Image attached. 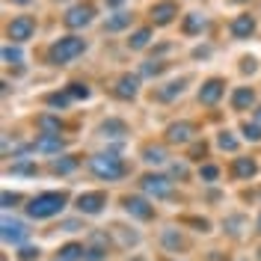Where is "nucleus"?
Here are the masks:
<instances>
[{"label": "nucleus", "instance_id": "f257e3e1", "mask_svg": "<svg viewBox=\"0 0 261 261\" xmlns=\"http://www.w3.org/2000/svg\"><path fill=\"white\" fill-rule=\"evenodd\" d=\"M65 202H68L65 193H39L30 199L27 214H30L33 220H48V217H57V214L63 211Z\"/></svg>", "mask_w": 261, "mask_h": 261}, {"label": "nucleus", "instance_id": "f03ea898", "mask_svg": "<svg viewBox=\"0 0 261 261\" xmlns=\"http://www.w3.org/2000/svg\"><path fill=\"white\" fill-rule=\"evenodd\" d=\"M83 50H86V42L83 39H77V36H63L60 42H54L50 45V63L54 65H65V63H71L74 57H81Z\"/></svg>", "mask_w": 261, "mask_h": 261}, {"label": "nucleus", "instance_id": "7ed1b4c3", "mask_svg": "<svg viewBox=\"0 0 261 261\" xmlns=\"http://www.w3.org/2000/svg\"><path fill=\"white\" fill-rule=\"evenodd\" d=\"M89 169L104 181H116V178L125 175V163L119 161L116 154H95V158L89 161Z\"/></svg>", "mask_w": 261, "mask_h": 261}, {"label": "nucleus", "instance_id": "20e7f679", "mask_svg": "<svg viewBox=\"0 0 261 261\" xmlns=\"http://www.w3.org/2000/svg\"><path fill=\"white\" fill-rule=\"evenodd\" d=\"M92 18H95V6L92 3H74V6H68V12L63 15V24L71 27V30H77V27L92 24Z\"/></svg>", "mask_w": 261, "mask_h": 261}, {"label": "nucleus", "instance_id": "39448f33", "mask_svg": "<svg viewBox=\"0 0 261 261\" xmlns=\"http://www.w3.org/2000/svg\"><path fill=\"white\" fill-rule=\"evenodd\" d=\"M33 33H36V18L33 15H18L9 21V27H6V36L12 39V42H27Z\"/></svg>", "mask_w": 261, "mask_h": 261}, {"label": "nucleus", "instance_id": "423d86ee", "mask_svg": "<svg viewBox=\"0 0 261 261\" xmlns=\"http://www.w3.org/2000/svg\"><path fill=\"white\" fill-rule=\"evenodd\" d=\"M107 205V193L92 190V193H81L77 196V211L81 214H101Z\"/></svg>", "mask_w": 261, "mask_h": 261}, {"label": "nucleus", "instance_id": "0eeeda50", "mask_svg": "<svg viewBox=\"0 0 261 261\" xmlns=\"http://www.w3.org/2000/svg\"><path fill=\"white\" fill-rule=\"evenodd\" d=\"M148 15H151V21H154L158 27H163V24H169L172 18L178 15V3H175V0H161V3L151 6Z\"/></svg>", "mask_w": 261, "mask_h": 261}, {"label": "nucleus", "instance_id": "6e6552de", "mask_svg": "<svg viewBox=\"0 0 261 261\" xmlns=\"http://www.w3.org/2000/svg\"><path fill=\"white\" fill-rule=\"evenodd\" d=\"M143 190L154 199H163V196L172 193V181L163 178V175H143Z\"/></svg>", "mask_w": 261, "mask_h": 261}, {"label": "nucleus", "instance_id": "1a4fd4ad", "mask_svg": "<svg viewBox=\"0 0 261 261\" xmlns=\"http://www.w3.org/2000/svg\"><path fill=\"white\" fill-rule=\"evenodd\" d=\"M223 92H226V83L220 81V77H211V81L202 83V89H199V101H202V104H217V101L223 98Z\"/></svg>", "mask_w": 261, "mask_h": 261}, {"label": "nucleus", "instance_id": "9d476101", "mask_svg": "<svg viewBox=\"0 0 261 261\" xmlns=\"http://www.w3.org/2000/svg\"><path fill=\"white\" fill-rule=\"evenodd\" d=\"M125 211H128L130 217H137V220H151V217H154V208L148 205L146 199H140V196H128V199H125Z\"/></svg>", "mask_w": 261, "mask_h": 261}, {"label": "nucleus", "instance_id": "9b49d317", "mask_svg": "<svg viewBox=\"0 0 261 261\" xmlns=\"http://www.w3.org/2000/svg\"><path fill=\"white\" fill-rule=\"evenodd\" d=\"M228 30H231L234 39H249L252 30H255V18L249 15V12H244V15H238L234 21H231V27H228Z\"/></svg>", "mask_w": 261, "mask_h": 261}, {"label": "nucleus", "instance_id": "f8f14e48", "mask_svg": "<svg viewBox=\"0 0 261 261\" xmlns=\"http://www.w3.org/2000/svg\"><path fill=\"white\" fill-rule=\"evenodd\" d=\"M24 238H27V226L6 217V220H3V241H6V244H21Z\"/></svg>", "mask_w": 261, "mask_h": 261}, {"label": "nucleus", "instance_id": "ddd939ff", "mask_svg": "<svg viewBox=\"0 0 261 261\" xmlns=\"http://www.w3.org/2000/svg\"><path fill=\"white\" fill-rule=\"evenodd\" d=\"M190 137H193V125L190 122H175V125H169V130H166V140L169 143H178V146L190 143Z\"/></svg>", "mask_w": 261, "mask_h": 261}, {"label": "nucleus", "instance_id": "4468645a", "mask_svg": "<svg viewBox=\"0 0 261 261\" xmlns=\"http://www.w3.org/2000/svg\"><path fill=\"white\" fill-rule=\"evenodd\" d=\"M140 92V77H134V74H122L119 83H116V95L119 98H134Z\"/></svg>", "mask_w": 261, "mask_h": 261}, {"label": "nucleus", "instance_id": "2eb2a0df", "mask_svg": "<svg viewBox=\"0 0 261 261\" xmlns=\"http://www.w3.org/2000/svg\"><path fill=\"white\" fill-rule=\"evenodd\" d=\"M252 104H255V92H252L249 86H241V89L231 92V107H234V110H246V107H252Z\"/></svg>", "mask_w": 261, "mask_h": 261}, {"label": "nucleus", "instance_id": "dca6fc26", "mask_svg": "<svg viewBox=\"0 0 261 261\" xmlns=\"http://www.w3.org/2000/svg\"><path fill=\"white\" fill-rule=\"evenodd\" d=\"M231 172H234L238 178H252V175L258 172V163L252 161V158H238V161L231 163Z\"/></svg>", "mask_w": 261, "mask_h": 261}, {"label": "nucleus", "instance_id": "f3484780", "mask_svg": "<svg viewBox=\"0 0 261 261\" xmlns=\"http://www.w3.org/2000/svg\"><path fill=\"white\" fill-rule=\"evenodd\" d=\"M181 30L187 33V36H196V33L205 30V18L199 15V12H187V18H184V27Z\"/></svg>", "mask_w": 261, "mask_h": 261}, {"label": "nucleus", "instance_id": "a211bd4d", "mask_svg": "<svg viewBox=\"0 0 261 261\" xmlns=\"http://www.w3.org/2000/svg\"><path fill=\"white\" fill-rule=\"evenodd\" d=\"M130 12H116V15H110L107 21H104V30H110V33H116V30H125L130 24Z\"/></svg>", "mask_w": 261, "mask_h": 261}, {"label": "nucleus", "instance_id": "6ab92c4d", "mask_svg": "<svg viewBox=\"0 0 261 261\" xmlns=\"http://www.w3.org/2000/svg\"><path fill=\"white\" fill-rule=\"evenodd\" d=\"M63 146H65V143L57 137V134H45V137H42V140H39L33 148H39V151H60Z\"/></svg>", "mask_w": 261, "mask_h": 261}, {"label": "nucleus", "instance_id": "aec40b11", "mask_svg": "<svg viewBox=\"0 0 261 261\" xmlns=\"http://www.w3.org/2000/svg\"><path fill=\"white\" fill-rule=\"evenodd\" d=\"M148 42H151V30H148V27H143V30H137V33L128 39V48H130V50H143Z\"/></svg>", "mask_w": 261, "mask_h": 261}, {"label": "nucleus", "instance_id": "412c9836", "mask_svg": "<svg viewBox=\"0 0 261 261\" xmlns=\"http://www.w3.org/2000/svg\"><path fill=\"white\" fill-rule=\"evenodd\" d=\"M60 258L63 261H81V258H86V249H83L81 244H65L63 249H60Z\"/></svg>", "mask_w": 261, "mask_h": 261}, {"label": "nucleus", "instance_id": "4be33fe9", "mask_svg": "<svg viewBox=\"0 0 261 261\" xmlns=\"http://www.w3.org/2000/svg\"><path fill=\"white\" fill-rule=\"evenodd\" d=\"M241 130H244V140H249V143H258L261 140V125L258 122H244Z\"/></svg>", "mask_w": 261, "mask_h": 261}, {"label": "nucleus", "instance_id": "5701e85b", "mask_svg": "<svg viewBox=\"0 0 261 261\" xmlns=\"http://www.w3.org/2000/svg\"><path fill=\"white\" fill-rule=\"evenodd\" d=\"M217 146L223 148V151H238V140L231 137V130H220V137H217Z\"/></svg>", "mask_w": 261, "mask_h": 261}, {"label": "nucleus", "instance_id": "b1692460", "mask_svg": "<svg viewBox=\"0 0 261 261\" xmlns=\"http://www.w3.org/2000/svg\"><path fill=\"white\" fill-rule=\"evenodd\" d=\"M181 92H184V81H172V83H166V89H161L158 95H161L163 101H169V98L181 95Z\"/></svg>", "mask_w": 261, "mask_h": 261}, {"label": "nucleus", "instance_id": "393cba45", "mask_svg": "<svg viewBox=\"0 0 261 261\" xmlns=\"http://www.w3.org/2000/svg\"><path fill=\"white\" fill-rule=\"evenodd\" d=\"M74 166H77V161H74V158H63V161H54V163H50V169H54V172H71Z\"/></svg>", "mask_w": 261, "mask_h": 261}, {"label": "nucleus", "instance_id": "a878e982", "mask_svg": "<svg viewBox=\"0 0 261 261\" xmlns=\"http://www.w3.org/2000/svg\"><path fill=\"white\" fill-rule=\"evenodd\" d=\"M122 130H125L122 122H104V125H101V134H104V137H119Z\"/></svg>", "mask_w": 261, "mask_h": 261}, {"label": "nucleus", "instance_id": "bb28decb", "mask_svg": "<svg viewBox=\"0 0 261 261\" xmlns=\"http://www.w3.org/2000/svg\"><path fill=\"white\" fill-rule=\"evenodd\" d=\"M68 101H71L68 89H65V92H54V95H48V104H50V107H65Z\"/></svg>", "mask_w": 261, "mask_h": 261}, {"label": "nucleus", "instance_id": "cd10ccee", "mask_svg": "<svg viewBox=\"0 0 261 261\" xmlns=\"http://www.w3.org/2000/svg\"><path fill=\"white\" fill-rule=\"evenodd\" d=\"M143 154H146V161H148V163H163V161H166L163 148H154V146H148L146 151H143Z\"/></svg>", "mask_w": 261, "mask_h": 261}, {"label": "nucleus", "instance_id": "c85d7f7f", "mask_svg": "<svg viewBox=\"0 0 261 261\" xmlns=\"http://www.w3.org/2000/svg\"><path fill=\"white\" fill-rule=\"evenodd\" d=\"M3 60H6V63H21L24 54H21L18 48H12V45H6V48H3Z\"/></svg>", "mask_w": 261, "mask_h": 261}, {"label": "nucleus", "instance_id": "c756f323", "mask_svg": "<svg viewBox=\"0 0 261 261\" xmlns=\"http://www.w3.org/2000/svg\"><path fill=\"white\" fill-rule=\"evenodd\" d=\"M39 125L45 130H50V134H60V119H50V116H42L39 119Z\"/></svg>", "mask_w": 261, "mask_h": 261}, {"label": "nucleus", "instance_id": "7c9ffc66", "mask_svg": "<svg viewBox=\"0 0 261 261\" xmlns=\"http://www.w3.org/2000/svg\"><path fill=\"white\" fill-rule=\"evenodd\" d=\"M199 175H202L205 181H217V175H220V169H217L214 163H205V166L199 169Z\"/></svg>", "mask_w": 261, "mask_h": 261}, {"label": "nucleus", "instance_id": "2f4dec72", "mask_svg": "<svg viewBox=\"0 0 261 261\" xmlns=\"http://www.w3.org/2000/svg\"><path fill=\"white\" fill-rule=\"evenodd\" d=\"M68 95L71 98H89V86H83V83H71V86H68Z\"/></svg>", "mask_w": 261, "mask_h": 261}, {"label": "nucleus", "instance_id": "473e14b6", "mask_svg": "<svg viewBox=\"0 0 261 261\" xmlns=\"http://www.w3.org/2000/svg\"><path fill=\"white\" fill-rule=\"evenodd\" d=\"M104 258H107V249L92 246V249H86V258H83V261H104Z\"/></svg>", "mask_w": 261, "mask_h": 261}, {"label": "nucleus", "instance_id": "72a5a7b5", "mask_svg": "<svg viewBox=\"0 0 261 261\" xmlns=\"http://www.w3.org/2000/svg\"><path fill=\"white\" fill-rule=\"evenodd\" d=\"M18 258H21V261H33V258H39V246H24V249L18 252Z\"/></svg>", "mask_w": 261, "mask_h": 261}, {"label": "nucleus", "instance_id": "f704fd0d", "mask_svg": "<svg viewBox=\"0 0 261 261\" xmlns=\"http://www.w3.org/2000/svg\"><path fill=\"white\" fill-rule=\"evenodd\" d=\"M12 172H18V175H33L36 166L33 163H18V166H12Z\"/></svg>", "mask_w": 261, "mask_h": 261}, {"label": "nucleus", "instance_id": "c9c22d12", "mask_svg": "<svg viewBox=\"0 0 261 261\" xmlns=\"http://www.w3.org/2000/svg\"><path fill=\"white\" fill-rule=\"evenodd\" d=\"M163 241H166V246H181V238L175 234V231H172V228H169V231L163 234Z\"/></svg>", "mask_w": 261, "mask_h": 261}, {"label": "nucleus", "instance_id": "e433bc0d", "mask_svg": "<svg viewBox=\"0 0 261 261\" xmlns=\"http://www.w3.org/2000/svg\"><path fill=\"white\" fill-rule=\"evenodd\" d=\"M158 71H163V63H146L143 65V74H158Z\"/></svg>", "mask_w": 261, "mask_h": 261}, {"label": "nucleus", "instance_id": "4c0bfd02", "mask_svg": "<svg viewBox=\"0 0 261 261\" xmlns=\"http://www.w3.org/2000/svg\"><path fill=\"white\" fill-rule=\"evenodd\" d=\"M241 68H244L246 74H252V71H255L258 65H255V60H252V57H246V60H244V65H241Z\"/></svg>", "mask_w": 261, "mask_h": 261}, {"label": "nucleus", "instance_id": "58836bf2", "mask_svg": "<svg viewBox=\"0 0 261 261\" xmlns=\"http://www.w3.org/2000/svg\"><path fill=\"white\" fill-rule=\"evenodd\" d=\"M18 202V193H3V208H12Z\"/></svg>", "mask_w": 261, "mask_h": 261}, {"label": "nucleus", "instance_id": "ea45409f", "mask_svg": "<svg viewBox=\"0 0 261 261\" xmlns=\"http://www.w3.org/2000/svg\"><path fill=\"white\" fill-rule=\"evenodd\" d=\"M125 0H107V6H122Z\"/></svg>", "mask_w": 261, "mask_h": 261}, {"label": "nucleus", "instance_id": "a19ab883", "mask_svg": "<svg viewBox=\"0 0 261 261\" xmlns=\"http://www.w3.org/2000/svg\"><path fill=\"white\" fill-rule=\"evenodd\" d=\"M255 122L261 125V107H255Z\"/></svg>", "mask_w": 261, "mask_h": 261}, {"label": "nucleus", "instance_id": "79ce46f5", "mask_svg": "<svg viewBox=\"0 0 261 261\" xmlns=\"http://www.w3.org/2000/svg\"><path fill=\"white\" fill-rule=\"evenodd\" d=\"M12 3H18V6H27V3H30V0H12Z\"/></svg>", "mask_w": 261, "mask_h": 261}, {"label": "nucleus", "instance_id": "37998d69", "mask_svg": "<svg viewBox=\"0 0 261 261\" xmlns=\"http://www.w3.org/2000/svg\"><path fill=\"white\" fill-rule=\"evenodd\" d=\"M258 231H261V217H258Z\"/></svg>", "mask_w": 261, "mask_h": 261}, {"label": "nucleus", "instance_id": "c03bdc74", "mask_svg": "<svg viewBox=\"0 0 261 261\" xmlns=\"http://www.w3.org/2000/svg\"><path fill=\"white\" fill-rule=\"evenodd\" d=\"M258 258H261V249H258Z\"/></svg>", "mask_w": 261, "mask_h": 261}]
</instances>
